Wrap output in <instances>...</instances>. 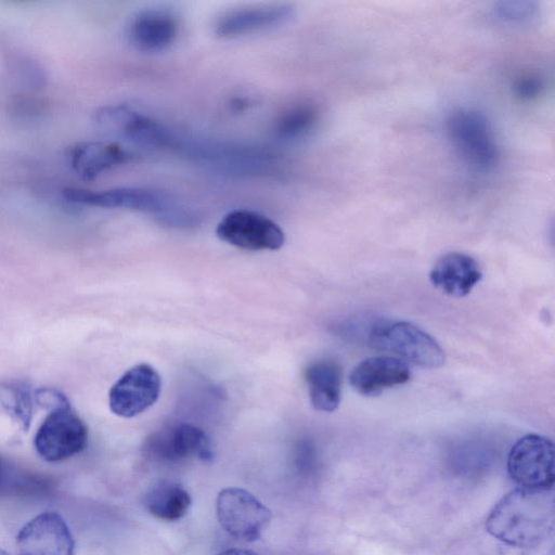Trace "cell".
I'll list each match as a JSON object with an SVG mask.
<instances>
[{
	"mask_svg": "<svg viewBox=\"0 0 555 555\" xmlns=\"http://www.w3.org/2000/svg\"><path fill=\"white\" fill-rule=\"evenodd\" d=\"M553 524L552 490L517 488L494 505L486 527L491 535L508 545L531 547L551 533Z\"/></svg>",
	"mask_w": 555,
	"mask_h": 555,
	"instance_id": "6da1fadb",
	"label": "cell"
},
{
	"mask_svg": "<svg viewBox=\"0 0 555 555\" xmlns=\"http://www.w3.org/2000/svg\"><path fill=\"white\" fill-rule=\"evenodd\" d=\"M64 197L80 205L147 212L168 223H185L193 217L191 210L176 197L145 188H116L100 192L67 188Z\"/></svg>",
	"mask_w": 555,
	"mask_h": 555,
	"instance_id": "7a4b0ae2",
	"label": "cell"
},
{
	"mask_svg": "<svg viewBox=\"0 0 555 555\" xmlns=\"http://www.w3.org/2000/svg\"><path fill=\"white\" fill-rule=\"evenodd\" d=\"M448 137L462 159L487 172L500 162V149L487 117L472 108H457L447 119Z\"/></svg>",
	"mask_w": 555,
	"mask_h": 555,
	"instance_id": "3957f363",
	"label": "cell"
},
{
	"mask_svg": "<svg viewBox=\"0 0 555 555\" xmlns=\"http://www.w3.org/2000/svg\"><path fill=\"white\" fill-rule=\"evenodd\" d=\"M372 347L388 351L402 361L437 369L443 365V349L428 333L406 321H380L369 333Z\"/></svg>",
	"mask_w": 555,
	"mask_h": 555,
	"instance_id": "277c9868",
	"label": "cell"
},
{
	"mask_svg": "<svg viewBox=\"0 0 555 555\" xmlns=\"http://www.w3.org/2000/svg\"><path fill=\"white\" fill-rule=\"evenodd\" d=\"M87 439V426L66 400L51 409L35 435L34 446L41 459L55 463L82 451Z\"/></svg>",
	"mask_w": 555,
	"mask_h": 555,
	"instance_id": "5b68a950",
	"label": "cell"
},
{
	"mask_svg": "<svg viewBox=\"0 0 555 555\" xmlns=\"http://www.w3.org/2000/svg\"><path fill=\"white\" fill-rule=\"evenodd\" d=\"M507 472L519 488L552 490L554 485V444L541 435L518 439L507 457Z\"/></svg>",
	"mask_w": 555,
	"mask_h": 555,
	"instance_id": "8992f818",
	"label": "cell"
},
{
	"mask_svg": "<svg viewBox=\"0 0 555 555\" xmlns=\"http://www.w3.org/2000/svg\"><path fill=\"white\" fill-rule=\"evenodd\" d=\"M216 511L221 527L246 542L258 540L272 518L271 511L254 494L235 487L219 492Z\"/></svg>",
	"mask_w": 555,
	"mask_h": 555,
	"instance_id": "52a82bcc",
	"label": "cell"
},
{
	"mask_svg": "<svg viewBox=\"0 0 555 555\" xmlns=\"http://www.w3.org/2000/svg\"><path fill=\"white\" fill-rule=\"evenodd\" d=\"M98 128L128 142L157 149H169L175 133L160 122L125 104L102 107L95 114Z\"/></svg>",
	"mask_w": 555,
	"mask_h": 555,
	"instance_id": "ba28073f",
	"label": "cell"
},
{
	"mask_svg": "<svg viewBox=\"0 0 555 555\" xmlns=\"http://www.w3.org/2000/svg\"><path fill=\"white\" fill-rule=\"evenodd\" d=\"M217 236L245 250H276L284 242L283 230L270 218L249 209L225 214L216 228Z\"/></svg>",
	"mask_w": 555,
	"mask_h": 555,
	"instance_id": "9c48e42d",
	"label": "cell"
},
{
	"mask_svg": "<svg viewBox=\"0 0 555 555\" xmlns=\"http://www.w3.org/2000/svg\"><path fill=\"white\" fill-rule=\"evenodd\" d=\"M157 371L146 363L129 369L108 392L111 411L120 417H133L151 408L160 395Z\"/></svg>",
	"mask_w": 555,
	"mask_h": 555,
	"instance_id": "30bf717a",
	"label": "cell"
},
{
	"mask_svg": "<svg viewBox=\"0 0 555 555\" xmlns=\"http://www.w3.org/2000/svg\"><path fill=\"white\" fill-rule=\"evenodd\" d=\"M294 15L295 8L288 3L237 8L217 17L214 29L221 38H238L284 26Z\"/></svg>",
	"mask_w": 555,
	"mask_h": 555,
	"instance_id": "8fae6325",
	"label": "cell"
},
{
	"mask_svg": "<svg viewBox=\"0 0 555 555\" xmlns=\"http://www.w3.org/2000/svg\"><path fill=\"white\" fill-rule=\"evenodd\" d=\"M16 542L17 555H75L72 533L54 512L41 513L28 521Z\"/></svg>",
	"mask_w": 555,
	"mask_h": 555,
	"instance_id": "7c38bea8",
	"label": "cell"
},
{
	"mask_svg": "<svg viewBox=\"0 0 555 555\" xmlns=\"http://www.w3.org/2000/svg\"><path fill=\"white\" fill-rule=\"evenodd\" d=\"M145 449L153 457L170 463L211 459L205 433L191 424H178L154 433L146 440Z\"/></svg>",
	"mask_w": 555,
	"mask_h": 555,
	"instance_id": "4fadbf2b",
	"label": "cell"
},
{
	"mask_svg": "<svg viewBox=\"0 0 555 555\" xmlns=\"http://www.w3.org/2000/svg\"><path fill=\"white\" fill-rule=\"evenodd\" d=\"M177 17L163 9H145L135 13L127 25V39L138 51L159 53L168 50L177 40Z\"/></svg>",
	"mask_w": 555,
	"mask_h": 555,
	"instance_id": "5bb4252c",
	"label": "cell"
},
{
	"mask_svg": "<svg viewBox=\"0 0 555 555\" xmlns=\"http://www.w3.org/2000/svg\"><path fill=\"white\" fill-rule=\"evenodd\" d=\"M406 363L396 357H370L358 363L349 375L350 386L365 397L378 396L385 389L409 382Z\"/></svg>",
	"mask_w": 555,
	"mask_h": 555,
	"instance_id": "9a60e30c",
	"label": "cell"
},
{
	"mask_svg": "<svg viewBox=\"0 0 555 555\" xmlns=\"http://www.w3.org/2000/svg\"><path fill=\"white\" fill-rule=\"evenodd\" d=\"M481 276L478 262L461 251L442 255L429 272L431 284L441 293L455 298L468 295Z\"/></svg>",
	"mask_w": 555,
	"mask_h": 555,
	"instance_id": "2e32d148",
	"label": "cell"
},
{
	"mask_svg": "<svg viewBox=\"0 0 555 555\" xmlns=\"http://www.w3.org/2000/svg\"><path fill=\"white\" fill-rule=\"evenodd\" d=\"M69 163L85 179H94L115 167L126 165L133 154L115 142H85L69 151Z\"/></svg>",
	"mask_w": 555,
	"mask_h": 555,
	"instance_id": "e0dca14e",
	"label": "cell"
},
{
	"mask_svg": "<svg viewBox=\"0 0 555 555\" xmlns=\"http://www.w3.org/2000/svg\"><path fill=\"white\" fill-rule=\"evenodd\" d=\"M312 406L321 412L335 411L340 402L343 371L333 360H318L305 371Z\"/></svg>",
	"mask_w": 555,
	"mask_h": 555,
	"instance_id": "ac0fdd59",
	"label": "cell"
},
{
	"mask_svg": "<svg viewBox=\"0 0 555 555\" xmlns=\"http://www.w3.org/2000/svg\"><path fill=\"white\" fill-rule=\"evenodd\" d=\"M192 500L189 492L178 482L159 481L144 498L145 508L156 518L175 521L189 511Z\"/></svg>",
	"mask_w": 555,
	"mask_h": 555,
	"instance_id": "d6986e66",
	"label": "cell"
},
{
	"mask_svg": "<svg viewBox=\"0 0 555 555\" xmlns=\"http://www.w3.org/2000/svg\"><path fill=\"white\" fill-rule=\"evenodd\" d=\"M319 121V111L310 103L299 102L285 107L273 124L274 135L284 142L301 140Z\"/></svg>",
	"mask_w": 555,
	"mask_h": 555,
	"instance_id": "ffe728a7",
	"label": "cell"
},
{
	"mask_svg": "<svg viewBox=\"0 0 555 555\" xmlns=\"http://www.w3.org/2000/svg\"><path fill=\"white\" fill-rule=\"evenodd\" d=\"M537 11L534 2L516 1V2H500L493 9L494 16L508 24L524 23L531 20Z\"/></svg>",
	"mask_w": 555,
	"mask_h": 555,
	"instance_id": "44dd1931",
	"label": "cell"
},
{
	"mask_svg": "<svg viewBox=\"0 0 555 555\" xmlns=\"http://www.w3.org/2000/svg\"><path fill=\"white\" fill-rule=\"evenodd\" d=\"M543 80L537 75H524L519 77L515 85V94L522 101L534 100L543 91Z\"/></svg>",
	"mask_w": 555,
	"mask_h": 555,
	"instance_id": "7402d4cb",
	"label": "cell"
},
{
	"mask_svg": "<svg viewBox=\"0 0 555 555\" xmlns=\"http://www.w3.org/2000/svg\"><path fill=\"white\" fill-rule=\"evenodd\" d=\"M218 555H259L253 551L244 550V548H229L225 550Z\"/></svg>",
	"mask_w": 555,
	"mask_h": 555,
	"instance_id": "603a6c76",
	"label": "cell"
},
{
	"mask_svg": "<svg viewBox=\"0 0 555 555\" xmlns=\"http://www.w3.org/2000/svg\"><path fill=\"white\" fill-rule=\"evenodd\" d=\"M3 476H4V472H3L2 462L0 460V482H1L2 478H3Z\"/></svg>",
	"mask_w": 555,
	"mask_h": 555,
	"instance_id": "cb8c5ba5",
	"label": "cell"
},
{
	"mask_svg": "<svg viewBox=\"0 0 555 555\" xmlns=\"http://www.w3.org/2000/svg\"><path fill=\"white\" fill-rule=\"evenodd\" d=\"M0 555H10V554L7 553L5 551H3L2 548H0Z\"/></svg>",
	"mask_w": 555,
	"mask_h": 555,
	"instance_id": "d4e9b609",
	"label": "cell"
}]
</instances>
